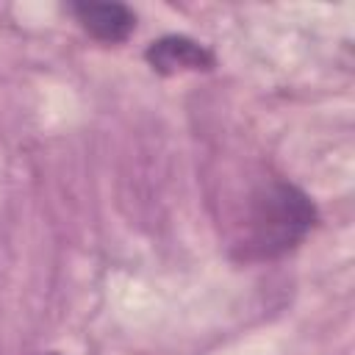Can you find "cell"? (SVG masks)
Wrapping results in <instances>:
<instances>
[{"mask_svg":"<svg viewBox=\"0 0 355 355\" xmlns=\"http://www.w3.org/2000/svg\"><path fill=\"white\" fill-rule=\"evenodd\" d=\"M44 355H58V352H44Z\"/></svg>","mask_w":355,"mask_h":355,"instance_id":"cell-4","label":"cell"},{"mask_svg":"<svg viewBox=\"0 0 355 355\" xmlns=\"http://www.w3.org/2000/svg\"><path fill=\"white\" fill-rule=\"evenodd\" d=\"M316 222V208L305 191L275 180L252 194L244 250L255 258H277L294 250Z\"/></svg>","mask_w":355,"mask_h":355,"instance_id":"cell-1","label":"cell"},{"mask_svg":"<svg viewBox=\"0 0 355 355\" xmlns=\"http://www.w3.org/2000/svg\"><path fill=\"white\" fill-rule=\"evenodd\" d=\"M144 58L161 75L197 72V69H211L214 67V53L205 44H200L189 36H178V33L150 42V47L144 50Z\"/></svg>","mask_w":355,"mask_h":355,"instance_id":"cell-2","label":"cell"},{"mask_svg":"<svg viewBox=\"0 0 355 355\" xmlns=\"http://www.w3.org/2000/svg\"><path fill=\"white\" fill-rule=\"evenodd\" d=\"M69 11L97 42H125L136 28V14L125 3H72Z\"/></svg>","mask_w":355,"mask_h":355,"instance_id":"cell-3","label":"cell"}]
</instances>
